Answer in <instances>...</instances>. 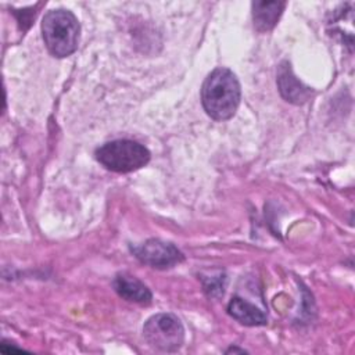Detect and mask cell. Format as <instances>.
<instances>
[{"label": "cell", "instance_id": "cell-1", "mask_svg": "<svg viewBox=\"0 0 355 355\" xmlns=\"http://www.w3.org/2000/svg\"><path fill=\"white\" fill-rule=\"evenodd\" d=\"M241 89L236 75L223 67L215 68L201 86L204 111L215 121L230 119L240 104Z\"/></svg>", "mask_w": 355, "mask_h": 355}, {"label": "cell", "instance_id": "cell-2", "mask_svg": "<svg viewBox=\"0 0 355 355\" xmlns=\"http://www.w3.org/2000/svg\"><path fill=\"white\" fill-rule=\"evenodd\" d=\"M80 26L78 18L65 8L50 10L42 19V35L49 53L54 57H68L78 49Z\"/></svg>", "mask_w": 355, "mask_h": 355}, {"label": "cell", "instance_id": "cell-3", "mask_svg": "<svg viewBox=\"0 0 355 355\" xmlns=\"http://www.w3.org/2000/svg\"><path fill=\"white\" fill-rule=\"evenodd\" d=\"M94 155L104 168L118 173L137 171L150 161V151L143 144L128 139L107 141L96 150Z\"/></svg>", "mask_w": 355, "mask_h": 355}, {"label": "cell", "instance_id": "cell-4", "mask_svg": "<svg viewBox=\"0 0 355 355\" xmlns=\"http://www.w3.org/2000/svg\"><path fill=\"white\" fill-rule=\"evenodd\" d=\"M144 340L150 347L162 352H176L184 341L182 322L173 313H155L143 326Z\"/></svg>", "mask_w": 355, "mask_h": 355}, {"label": "cell", "instance_id": "cell-5", "mask_svg": "<svg viewBox=\"0 0 355 355\" xmlns=\"http://www.w3.org/2000/svg\"><path fill=\"white\" fill-rule=\"evenodd\" d=\"M130 251L140 262L157 269L172 268L184 259L178 247L159 239H150L139 245H133Z\"/></svg>", "mask_w": 355, "mask_h": 355}, {"label": "cell", "instance_id": "cell-6", "mask_svg": "<svg viewBox=\"0 0 355 355\" xmlns=\"http://www.w3.org/2000/svg\"><path fill=\"white\" fill-rule=\"evenodd\" d=\"M277 86L280 94L290 103L304 104L309 100L312 92L309 87L302 85L291 71V67L287 61H283L277 72Z\"/></svg>", "mask_w": 355, "mask_h": 355}, {"label": "cell", "instance_id": "cell-7", "mask_svg": "<svg viewBox=\"0 0 355 355\" xmlns=\"http://www.w3.org/2000/svg\"><path fill=\"white\" fill-rule=\"evenodd\" d=\"M112 287L121 298L129 302H136V304L151 302L153 294L148 290V287L132 275L118 273L112 280Z\"/></svg>", "mask_w": 355, "mask_h": 355}, {"label": "cell", "instance_id": "cell-8", "mask_svg": "<svg viewBox=\"0 0 355 355\" xmlns=\"http://www.w3.org/2000/svg\"><path fill=\"white\" fill-rule=\"evenodd\" d=\"M252 21L258 32L272 31L283 14L286 1H252Z\"/></svg>", "mask_w": 355, "mask_h": 355}, {"label": "cell", "instance_id": "cell-9", "mask_svg": "<svg viewBox=\"0 0 355 355\" xmlns=\"http://www.w3.org/2000/svg\"><path fill=\"white\" fill-rule=\"evenodd\" d=\"M227 313L245 326L266 324V313L241 297H233L227 304Z\"/></svg>", "mask_w": 355, "mask_h": 355}, {"label": "cell", "instance_id": "cell-10", "mask_svg": "<svg viewBox=\"0 0 355 355\" xmlns=\"http://www.w3.org/2000/svg\"><path fill=\"white\" fill-rule=\"evenodd\" d=\"M230 352H247L245 349H243V348H236V347H230L229 349H226V354H230Z\"/></svg>", "mask_w": 355, "mask_h": 355}]
</instances>
